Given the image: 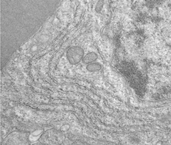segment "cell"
<instances>
[{
  "label": "cell",
  "mask_w": 171,
  "mask_h": 145,
  "mask_svg": "<svg viewBox=\"0 0 171 145\" xmlns=\"http://www.w3.org/2000/svg\"><path fill=\"white\" fill-rule=\"evenodd\" d=\"M97 59V55L93 52H89L85 55L82 60L84 64H91V63L95 61Z\"/></svg>",
  "instance_id": "obj_2"
},
{
  "label": "cell",
  "mask_w": 171,
  "mask_h": 145,
  "mask_svg": "<svg viewBox=\"0 0 171 145\" xmlns=\"http://www.w3.org/2000/svg\"><path fill=\"white\" fill-rule=\"evenodd\" d=\"M66 56L70 64L71 65L77 64L83 59L84 50L80 46L71 47L67 51Z\"/></svg>",
  "instance_id": "obj_1"
},
{
  "label": "cell",
  "mask_w": 171,
  "mask_h": 145,
  "mask_svg": "<svg viewBox=\"0 0 171 145\" xmlns=\"http://www.w3.org/2000/svg\"><path fill=\"white\" fill-rule=\"evenodd\" d=\"M101 3H102V2H100V1L98 2V4L96 7V11L97 12H99L101 10V8L103 6V4H102Z\"/></svg>",
  "instance_id": "obj_4"
},
{
  "label": "cell",
  "mask_w": 171,
  "mask_h": 145,
  "mask_svg": "<svg viewBox=\"0 0 171 145\" xmlns=\"http://www.w3.org/2000/svg\"><path fill=\"white\" fill-rule=\"evenodd\" d=\"M101 66L100 64L97 63L90 64L88 65H87L86 67L87 70L89 72H90L99 71L101 69Z\"/></svg>",
  "instance_id": "obj_3"
}]
</instances>
